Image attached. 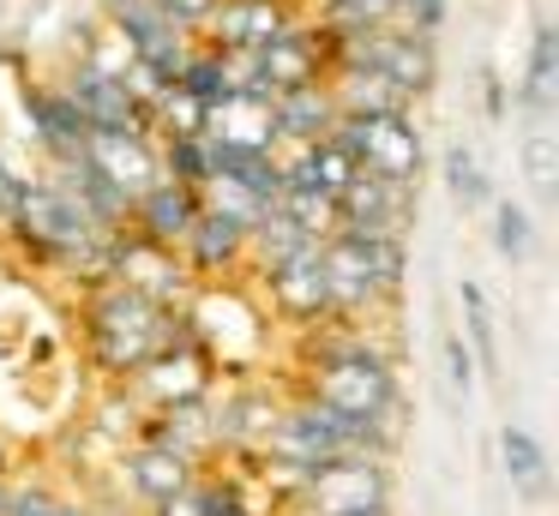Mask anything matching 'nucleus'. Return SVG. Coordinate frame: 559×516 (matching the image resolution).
Here are the masks:
<instances>
[{
  "instance_id": "32",
  "label": "nucleus",
  "mask_w": 559,
  "mask_h": 516,
  "mask_svg": "<svg viewBox=\"0 0 559 516\" xmlns=\"http://www.w3.org/2000/svg\"><path fill=\"white\" fill-rule=\"evenodd\" d=\"M0 516H61V492H55L49 480H13L7 475Z\"/></svg>"
},
{
  "instance_id": "21",
  "label": "nucleus",
  "mask_w": 559,
  "mask_h": 516,
  "mask_svg": "<svg viewBox=\"0 0 559 516\" xmlns=\"http://www.w3.org/2000/svg\"><path fill=\"white\" fill-rule=\"evenodd\" d=\"M271 120H277V144H307V139H325L337 127V103H331L325 79L301 84V91H277L271 96Z\"/></svg>"
},
{
  "instance_id": "8",
  "label": "nucleus",
  "mask_w": 559,
  "mask_h": 516,
  "mask_svg": "<svg viewBox=\"0 0 559 516\" xmlns=\"http://www.w3.org/2000/svg\"><path fill=\"white\" fill-rule=\"evenodd\" d=\"M253 67H259V84H265L271 96L277 91H301V84H319L331 72V31L325 24H307L295 19L289 31H277L271 43L253 48Z\"/></svg>"
},
{
  "instance_id": "18",
  "label": "nucleus",
  "mask_w": 559,
  "mask_h": 516,
  "mask_svg": "<svg viewBox=\"0 0 559 516\" xmlns=\"http://www.w3.org/2000/svg\"><path fill=\"white\" fill-rule=\"evenodd\" d=\"M193 480H199V463H187L181 451H169V444H157V439L121 444V487L133 492L139 504H163L181 487H193Z\"/></svg>"
},
{
  "instance_id": "37",
  "label": "nucleus",
  "mask_w": 559,
  "mask_h": 516,
  "mask_svg": "<svg viewBox=\"0 0 559 516\" xmlns=\"http://www.w3.org/2000/svg\"><path fill=\"white\" fill-rule=\"evenodd\" d=\"M481 103H487V120H506V79H499V67H481Z\"/></svg>"
},
{
  "instance_id": "9",
  "label": "nucleus",
  "mask_w": 559,
  "mask_h": 516,
  "mask_svg": "<svg viewBox=\"0 0 559 516\" xmlns=\"http://www.w3.org/2000/svg\"><path fill=\"white\" fill-rule=\"evenodd\" d=\"M103 24H109L115 36H121L127 48H133V60H145L157 79L175 84V72H181L187 48H193V36L175 31L169 19H163L151 0H103Z\"/></svg>"
},
{
  "instance_id": "7",
  "label": "nucleus",
  "mask_w": 559,
  "mask_h": 516,
  "mask_svg": "<svg viewBox=\"0 0 559 516\" xmlns=\"http://www.w3.org/2000/svg\"><path fill=\"white\" fill-rule=\"evenodd\" d=\"M265 283V307L277 312L283 324L295 331H313V324H331L337 319V300H331V283H325V264H319V247H301L295 259L259 271Z\"/></svg>"
},
{
  "instance_id": "12",
  "label": "nucleus",
  "mask_w": 559,
  "mask_h": 516,
  "mask_svg": "<svg viewBox=\"0 0 559 516\" xmlns=\"http://www.w3.org/2000/svg\"><path fill=\"white\" fill-rule=\"evenodd\" d=\"M283 403H289V396L271 391V384H235L223 403H211V420H217L223 456H253V451H265V439L277 432V420H283Z\"/></svg>"
},
{
  "instance_id": "24",
  "label": "nucleus",
  "mask_w": 559,
  "mask_h": 516,
  "mask_svg": "<svg viewBox=\"0 0 559 516\" xmlns=\"http://www.w3.org/2000/svg\"><path fill=\"white\" fill-rule=\"evenodd\" d=\"M457 300H463V343L475 355V372H499V331H493V300H487V288L463 276Z\"/></svg>"
},
{
  "instance_id": "5",
  "label": "nucleus",
  "mask_w": 559,
  "mask_h": 516,
  "mask_svg": "<svg viewBox=\"0 0 559 516\" xmlns=\"http://www.w3.org/2000/svg\"><path fill=\"white\" fill-rule=\"evenodd\" d=\"M103 276L145 300H157V307H187V295H193V276H187L181 252L157 247V240L133 235V228H115L103 240Z\"/></svg>"
},
{
  "instance_id": "39",
  "label": "nucleus",
  "mask_w": 559,
  "mask_h": 516,
  "mask_svg": "<svg viewBox=\"0 0 559 516\" xmlns=\"http://www.w3.org/2000/svg\"><path fill=\"white\" fill-rule=\"evenodd\" d=\"M343 516H391V504H361V511H343Z\"/></svg>"
},
{
  "instance_id": "36",
  "label": "nucleus",
  "mask_w": 559,
  "mask_h": 516,
  "mask_svg": "<svg viewBox=\"0 0 559 516\" xmlns=\"http://www.w3.org/2000/svg\"><path fill=\"white\" fill-rule=\"evenodd\" d=\"M151 516H205V487H181L175 499H163V504H151Z\"/></svg>"
},
{
  "instance_id": "35",
  "label": "nucleus",
  "mask_w": 559,
  "mask_h": 516,
  "mask_svg": "<svg viewBox=\"0 0 559 516\" xmlns=\"http://www.w3.org/2000/svg\"><path fill=\"white\" fill-rule=\"evenodd\" d=\"M445 372H451V391H457V396L475 391V355H469L463 336H445Z\"/></svg>"
},
{
  "instance_id": "17",
  "label": "nucleus",
  "mask_w": 559,
  "mask_h": 516,
  "mask_svg": "<svg viewBox=\"0 0 559 516\" xmlns=\"http://www.w3.org/2000/svg\"><path fill=\"white\" fill-rule=\"evenodd\" d=\"M295 19H301L295 0H217V12L205 19V31H199L193 43H205V48H259L277 31H289Z\"/></svg>"
},
{
  "instance_id": "27",
  "label": "nucleus",
  "mask_w": 559,
  "mask_h": 516,
  "mask_svg": "<svg viewBox=\"0 0 559 516\" xmlns=\"http://www.w3.org/2000/svg\"><path fill=\"white\" fill-rule=\"evenodd\" d=\"M319 24H325L331 36L385 31V24H397V0H319Z\"/></svg>"
},
{
  "instance_id": "29",
  "label": "nucleus",
  "mask_w": 559,
  "mask_h": 516,
  "mask_svg": "<svg viewBox=\"0 0 559 516\" xmlns=\"http://www.w3.org/2000/svg\"><path fill=\"white\" fill-rule=\"evenodd\" d=\"M523 180H530L535 199H554L559 192V139L547 127H535L523 139Z\"/></svg>"
},
{
  "instance_id": "13",
  "label": "nucleus",
  "mask_w": 559,
  "mask_h": 516,
  "mask_svg": "<svg viewBox=\"0 0 559 516\" xmlns=\"http://www.w3.org/2000/svg\"><path fill=\"white\" fill-rule=\"evenodd\" d=\"M85 156L115 180V187L127 192V199H139L145 187H157V180H163L157 132H139V127H103V132H91V139H85Z\"/></svg>"
},
{
  "instance_id": "4",
  "label": "nucleus",
  "mask_w": 559,
  "mask_h": 516,
  "mask_svg": "<svg viewBox=\"0 0 559 516\" xmlns=\"http://www.w3.org/2000/svg\"><path fill=\"white\" fill-rule=\"evenodd\" d=\"M331 132L349 144L361 168L397 180V187H415L427 144H421V127H415L409 108H391V115H337V127H331Z\"/></svg>"
},
{
  "instance_id": "34",
  "label": "nucleus",
  "mask_w": 559,
  "mask_h": 516,
  "mask_svg": "<svg viewBox=\"0 0 559 516\" xmlns=\"http://www.w3.org/2000/svg\"><path fill=\"white\" fill-rule=\"evenodd\" d=\"M445 7H451V0H397V24H403V31L439 36V24H445Z\"/></svg>"
},
{
  "instance_id": "25",
  "label": "nucleus",
  "mask_w": 559,
  "mask_h": 516,
  "mask_svg": "<svg viewBox=\"0 0 559 516\" xmlns=\"http://www.w3.org/2000/svg\"><path fill=\"white\" fill-rule=\"evenodd\" d=\"M439 175H445V192L451 204H463V211H481L487 199H493V187H487V168L481 156L469 151V144H445V156H439Z\"/></svg>"
},
{
  "instance_id": "23",
  "label": "nucleus",
  "mask_w": 559,
  "mask_h": 516,
  "mask_svg": "<svg viewBox=\"0 0 559 516\" xmlns=\"http://www.w3.org/2000/svg\"><path fill=\"white\" fill-rule=\"evenodd\" d=\"M554 96H559V36H554V24H535V36H530V67H523V115H535V120H547V108H554Z\"/></svg>"
},
{
  "instance_id": "16",
  "label": "nucleus",
  "mask_w": 559,
  "mask_h": 516,
  "mask_svg": "<svg viewBox=\"0 0 559 516\" xmlns=\"http://www.w3.org/2000/svg\"><path fill=\"white\" fill-rule=\"evenodd\" d=\"M367 67H379L403 96H409V103H421V96L439 84V43H433L427 31H403V24H385V31H373Z\"/></svg>"
},
{
  "instance_id": "19",
  "label": "nucleus",
  "mask_w": 559,
  "mask_h": 516,
  "mask_svg": "<svg viewBox=\"0 0 559 516\" xmlns=\"http://www.w3.org/2000/svg\"><path fill=\"white\" fill-rule=\"evenodd\" d=\"M199 216V187H181V180L163 175L157 187H145L133 199V211H127V228L145 240H157V247H181V235L193 228Z\"/></svg>"
},
{
  "instance_id": "10",
  "label": "nucleus",
  "mask_w": 559,
  "mask_h": 516,
  "mask_svg": "<svg viewBox=\"0 0 559 516\" xmlns=\"http://www.w3.org/2000/svg\"><path fill=\"white\" fill-rule=\"evenodd\" d=\"M331 204H337V228H361V235H409L415 187H397V180L373 175V168H355V180L331 192Z\"/></svg>"
},
{
  "instance_id": "28",
  "label": "nucleus",
  "mask_w": 559,
  "mask_h": 516,
  "mask_svg": "<svg viewBox=\"0 0 559 516\" xmlns=\"http://www.w3.org/2000/svg\"><path fill=\"white\" fill-rule=\"evenodd\" d=\"M157 156H163V175L181 180V187H205V180H211L205 132H199V139H157Z\"/></svg>"
},
{
  "instance_id": "1",
  "label": "nucleus",
  "mask_w": 559,
  "mask_h": 516,
  "mask_svg": "<svg viewBox=\"0 0 559 516\" xmlns=\"http://www.w3.org/2000/svg\"><path fill=\"white\" fill-rule=\"evenodd\" d=\"M181 336H187L181 307H157V300L133 295L121 283H97L79 300V343H85L91 367L115 384H127L157 348L181 343Z\"/></svg>"
},
{
  "instance_id": "33",
  "label": "nucleus",
  "mask_w": 559,
  "mask_h": 516,
  "mask_svg": "<svg viewBox=\"0 0 559 516\" xmlns=\"http://www.w3.org/2000/svg\"><path fill=\"white\" fill-rule=\"evenodd\" d=\"M151 7H157L163 19L175 24V31L199 36V31H205V19H211V12H217V0H151Z\"/></svg>"
},
{
  "instance_id": "6",
  "label": "nucleus",
  "mask_w": 559,
  "mask_h": 516,
  "mask_svg": "<svg viewBox=\"0 0 559 516\" xmlns=\"http://www.w3.org/2000/svg\"><path fill=\"white\" fill-rule=\"evenodd\" d=\"M211 391H217V360L205 355V343H199L193 331H187L181 343L157 348V355L127 379V396H133L145 415L151 408H175V403H205Z\"/></svg>"
},
{
  "instance_id": "22",
  "label": "nucleus",
  "mask_w": 559,
  "mask_h": 516,
  "mask_svg": "<svg viewBox=\"0 0 559 516\" xmlns=\"http://www.w3.org/2000/svg\"><path fill=\"white\" fill-rule=\"evenodd\" d=\"M499 456H506V475L511 487L523 492L530 504H542L554 492V468H547V451L530 427H499Z\"/></svg>"
},
{
  "instance_id": "40",
  "label": "nucleus",
  "mask_w": 559,
  "mask_h": 516,
  "mask_svg": "<svg viewBox=\"0 0 559 516\" xmlns=\"http://www.w3.org/2000/svg\"><path fill=\"white\" fill-rule=\"evenodd\" d=\"M7 463H13V451H7V439H0V480H7Z\"/></svg>"
},
{
  "instance_id": "30",
  "label": "nucleus",
  "mask_w": 559,
  "mask_h": 516,
  "mask_svg": "<svg viewBox=\"0 0 559 516\" xmlns=\"http://www.w3.org/2000/svg\"><path fill=\"white\" fill-rule=\"evenodd\" d=\"M487 204H493V247H499V259L523 264V259H530V247H535L530 211H523L518 199H487Z\"/></svg>"
},
{
  "instance_id": "15",
  "label": "nucleus",
  "mask_w": 559,
  "mask_h": 516,
  "mask_svg": "<svg viewBox=\"0 0 559 516\" xmlns=\"http://www.w3.org/2000/svg\"><path fill=\"white\" fill-rule=\"evenodd\" d=\"M19 103H25V120H31V139H37L43 163H73V156H85L91 127L61 84H25Z\"/></svg>"
},
{
  "instance_id": "2",
  "label": "nucleus",
  "mask_w": 559,
  "mask_h": 516,
  "mask_svg": "<svg viewBox=\"0 0 559 516\" xmlns=\"http://www.w3.org/2000/svg\"><path fill=\"white\" fill-rule=\"evenodd\" d=\"M319 264H325L337 319H373L391 307L403 288V235H361V228H337L319 240Z\"/></svg>"
},
{
  "instance_id": "20",
  "label": "nucleus",
  "mask_w": 559,
  "mask_h": 516,
  "mask_svg": "<svg viewBox=\"0 0 559 516\" xmlns=\"http://www.w3.org/2000/svg\"><path fill=\"white\" fill-rule=\"evenodd\" d=\"M325 91H331V103H337V115H391V108H409V96H403L379 67H367V60L331 67Z\"/></svg>"
},
{
  "instance_id": "38",
  "label": "nucleus",
  "mask_w": 559,
  "mask_h": 516,
  "mask_svg": "<svg viewBox=\"0 0 559 516\" xmlns=\"http://www.w3.org/2000/svg\"><path fill=\"white\" fill-rule=\"evenodd\" d=\"M19 180H25V175L0 156V223H7V211H13V199H19Z\"/></svg>"
},
{
  "instance_id": "31",
  "label": "nucleus",
  "mask_w": 559,
  "mask_h": 516,
  "mask_svg": "<svg viewBox=\"0 0 559 516\" xmlns=\"http://www.w3.org/2000/svg\"><path fill=\"white\" fill-rule=\"evenodd\" d=\"M307 163H313V180H319L325 192L349 187L355 168H361V163H355V151L337 139V132H325V139H307Z\"/></svg>"
},
{
  "instance_id": "3",
  "label": "nucleus",
  "mask_w": 559,
  "mask_h": 516,
  "mask_svg": "<svg viewBox=\"0 0 559 516\" xmlns=\"http://www.w3.org/2000/svg\"><path fill=\"white\" fill-rule=\"evenodd\" d=\"M361 504H391V456H337L313 468L277 516H343Z\"/></svg>"
},
{
  "instance_id": "11",
  "label": "nucleus",
  "mask_w": 559,
  "mask_h": 516,
  "mask_svg": "<svg viewBox=\"0 0 559 516\" xmlns=\"http://www.w3.org/2000/svg\"><path fill=\"white\" fill-rule=\"evenodd\" d=\"M175 252H181L193 283H241L247 276V228L223 211H205V204H199L193 228L181 235Z\"/></svg>"
},
{
  "instance_id": "14",
  "label": "nucleus",
  "mask_w": 559,
  "mask_h": 516,
  "mask_svg": "<svg viewBox=\"0 0 559 516\" xmlns=\"http://www.w3.org/2000/svg\"><path fill=\"white\" fill-rule=\"evenodd\" d=\"M61 91L73 96V108L85 115V127H91V132H103V127H139V132H151V108L139 103V96L127 91V84L115 79V72L91 67V60H79V67L67 72Z\"/></svg>"
},
{
  "instance_id": "26",
  "label": "nucleus",
  "mask_w": 559,
  "mask_h": 516,
  "mask_svg": "<svg viewBox=\"0 0 559 516\" xmlns=\"http://www.w3.org/2000/svg\"><path fill=\"white\" fill-rule=\"evenodd\" d=\"M277 211L289 216V223L301 228L307 240L337 235V204H331V192H319V187H289V192H277Z\"/></svg>"
}]
</instances>
